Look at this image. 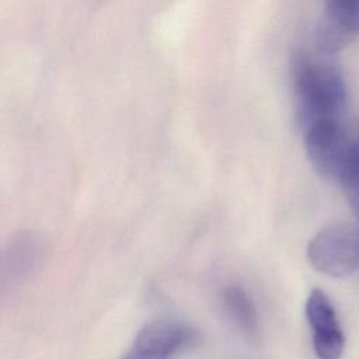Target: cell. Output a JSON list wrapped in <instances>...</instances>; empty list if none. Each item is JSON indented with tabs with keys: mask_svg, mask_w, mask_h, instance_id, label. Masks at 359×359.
<instances>
[{
	"mask_svg": "<svg viewBox=\"0 0 359 359\" xmlns=\"http://www.w3.org/2000/svg\"><path fill=\"white\" fill-rule=\"evenodd\" d=\"M311 334V345L318 359H341L345 351V334L335 307L327 293L313 289L304 304Z\"/></svg>",
	"mask_w": 359,
	"mask_h": 359,
	"instance_id": "cell-6",
	"label": "cell"
},
{
	"mask_svg": "<svg viewBox=\"0 0 359 359\" xmlns=\"http://www.w3.org/2000/svg\"><path fill=\"white\" fill-rule=\"evenodd\" d=\"M220 302L226 317L238 332L255 341L259 335V316L248 292L240 285H227L220 293Z\"/></svg>",
	"mask_w": 359,
	"mask_h": 359,
	"instance_id": "cell-8",
	"label": "cell"
},
{
	"mask_svg": "<svg viewBox=\"0 0 359 359\" xmlns=\"http://www.w3.org/2000/svg\"><path fill=\"white\" fill-rule=\"evenodd\" d=\"M306 156L314 171L327 181L341 182L346 168L352 136L342 119H327L302 129Z\"/></svg>",
	"mask_w": 359,
	"mask_h": 359,
	"instance_id": "cell-3",
	"label": "cell"
},
{
	"mask_svg": "<svg viewBox=\"0 0 359 359\" xmlns=\"http://www.w3.org/2000/svg\"><path fill=\"white\" fill-rule=\"evenodd\" d=\"M344 188L346 201L359 222V126L352 136V149L344 175L339 182Z\"/></svg>",
	"mask_w": 359,
	"mask_h": 359,
	"instance_id": "cell-9",
	"label": "cell"
},
{
	"mask_svg": "<svg viewBox=\"0 0 359 359\" xmlns=\"http://www.w3.org/2000/svg\"><path fill=\"white\" fill-rule=\"evenodd\" d=\"M324 10L314 28V49L337 56L359 36V0H323Z\"/></svg>",
	"mask_w": 359,
	"mask_h": 359,
	"instance_id": "cell-5",
	"label": "cell"
},
{
	"mask_svg": "<svg viewBox=\"0 0 359 359\" xmlns=\"http://www.w3.org/2000/svg\"><path fill=\"white\" fill-rule=\"evenodd\" d=\"M334 57L316 49H299L290 59V83L300 129L320 121L342 119L348 86Z\"/></svg>",
	"mask_w": 359,
	"mask_h": 359,
	"instance_id": "cell-1",
	"label": "cell"
},
{
	"mask_svg": "<svg viewBox=\"0 0 359 359\" xmlns=\"http://www.w3.org/2000/svg\"><path fill=\"white\" fill-rule=\"evenodd\" d=\"M307 259L317 272L344 278L359 269V222L321 229L307 244Z\"/></svg>",
	"mask_w": 359,
	"mask_h": 359,
	"instance_id": "cell-2",
	"label": "cell"
},
{
	"mask_svg": "<svg viewBox=\"0 0 359 359\" xmlns=\"http://www.w3.org/2000/svg\"><path fill=\"white\" fill-rule=\"evenodd\" d=\"M45 248L32 233H21L6 247L1 258V285L15 287L32 276L41 265Z\"/></svg>",
	"mask_w": 359,
	"mask_h": 359,
	"instance_id": "cell-7",
	"label": "cell"
},
{
	"mask_svg": "<svg viewBox=\"0 0 359 359\" xmlns=\"http://www.w3.org/2000/svg\"><path fill=\"white\" fill-rule=\"evenodd\" d=\"M198 341V331L187 323L153 320L139 330L121 359H174Z\"/></svg>",
	"mask_w": 359,
	"mask_h": 359,
	"instance_id": "cell-4",
	"label": "cell"
}]
</instances>
